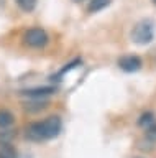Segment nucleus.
I'll return each instance as SVG.
<instances>
[{"instance_id": "obj_1", "label": "nucleus", "mask_w": 156, "mask_h": 158, "mask_svg": "<svg viewBox=\"0 0 156 158\" xmlns=\"http://www.w3.org/2000/svg\"><path fill=\"white\" fill-rule=\"evenodd\" d=\"M62 122L58 115H51L41 122H33L26 127V138L31 142H46L59 135Z\"/></svg>"}, {"instance_id": "obj_2", "label": "nucleus", "mask_w": 156, "mask_h": 158, "mask_svg": "<svg viewBox=\"0 0 156 158\" xmlns=\"http://www.w3.org/2000/svg\"><path fill=\"white\" fill-rule=\"evenodd\" d=\"M48 41H50L48 33L43 28H38V27L26 30L25 35H23V43H25L28 48H35V49L45 48L48 44Z\"/></svg>"}, {"instance_id": "obj_3", "label": "nucleus", "mask_w": 156, "mask_h": 158, "mask_svg": "<svg viewBox=\"0 0 156 158\" xmlns=\"http://www.w3.org/2000/svg\"><path fill=\"white\" fill-rule=\"evenodd\" d=\"M154 38V27L150 20L140 22L131 31V40L138 44H148Z\"/></svg>"}, {"instance_id": "obj_4", "label": "nucleus", "mask_w": 156, "mask_h": 158, "mask_svg": "<svg viewBox=\"0 0 156 158\" xmlns=\"http://www.w3.org/2000/svg\"><path fill=\"white\" fill-rule=\"evenodd\" d=\"M118 68L123 69L125 73H135L141 68V59L133 54H126L118 59Z\"/></svg>"}, {"instance_id": "obj_5", "label": "nucleus", "mask_w": 156, "mask_h": 158, "mask_svg": "<svg viewBox=\"0 0 156 158\" xmlns=\"http://www.w3.org/2000/svg\"><path fill=\"white\" fill-rule=\"evenodd\" d=\"M56 89L54 87H35V89H26L22 94L23 96H28L31 99H41L45 96H50V94H54Z\"/></svg>"}, {"instance_id": "obj_6", "label": "nucleus", "mask_w": 156, "mask_h": 158, "mask_svg": "<svg viewBox=\"0 0 156 158\" xmlns=\"http://www.w3.org/2000/svg\"><path fill=\"white\" fill-rule=\"evenodd\" d=\"M0 158H18L15 147L8 142H0Z\"/></svg>"}, {"instance_id": "obj_7", "label": "nucleus", "mask_w": 156, "mask_h": 158, "mask_svg": "<svg viewBox=\"0 0 156 158\" xmlns=\"http://www.w3.org/2000/svg\"><path fill=\"white\" fill-rule=\"evenodd\" d=\"M13 122H15L13 114H12L10 110H7V109H2V110H0V128L10 127Z\"/></svg>"}, {"instance_id": "obj_8", "label": "nucleus", "mask_w": 156, "mask_h": 158, "mask_svg": "<svg viewBox=\"0 0 156 158\" xmlns=\"http://www.w3.org/2000/svg\"><path fill=\"white\" fill-rule=\"evenodd\" d=\"M112 0H90L89 7H87V10H89V13H95V12H100V10H104L105 7H109Z\"/></svg>"}, {"instance_id": "obj_9", "label": "nucleus", "mask_w": 156, "mask_h": 158, "mask_svg": "<svg viewBox=\"0 0 156 158\" xmlns=\"http://www.w3.org/2000/svg\"><path fill=\"white\" fill-rule=\"evenodd\" d=\"M17 5L20 7L23 12H33V10L36 8V5H38V0H15Z\"/></svg>"}, {"instance_id": "obj_10", "label": "nucleus", "mask_w": 156, "mask_h": 158, "mask_svg": "<svg viewBox=\"0 0 156 158\" xmlns=\"http://www.w3.org/2000/svg\"><path fill=\"white\" fill-rule=\"evenodd\" d=\"M138 123H140L141 127L148 128V127L153 125V123H156V122H154V115H153L151 112H146V114H143V115L140 117V122H138Z\"/></svg>"}, {"instance_id": "obj_11", "label": "nucleus", "mask_w": 156, "mask_h": 158, "mask_svg": "<svg viewBox=\"0 0 156 158\" xmlns=\"http://www.w3.org/2000/svg\"><path fill=\"white\" fill-rule=\"evenodd\" d=\"M146 135L150 138H153V140H156V123H153L151 127L146 128Z\"/></svg>"}, {"instance_id": "obj_12", "label": "nucleus", "mask_w": 156, "mask_h": 158, "mask_svg": "<svg viewBox=\"0 0 156 158\" xmlns=\"http://www.w3.org/2000/svg\"><path fill=\"white\" fill-rule=\"evenodd\" d=\"M74 2H82V0H74Z\"/></svg>"}, {"instance_id": "obj_13", "label": "nucleus", "mask_w": 156, "mask_h": 158, "mask_svg": "<svg viewBox=\"0 0 156 158\" xmlns=\"http://www.w3.org/2000/svg\"><path fill=\"white\" fill-rule=\"evenodd\" d=\"M153 3H154V5H156V0H153Z\"/></svg>"}]
</instances>
